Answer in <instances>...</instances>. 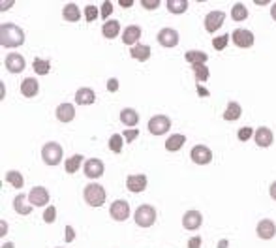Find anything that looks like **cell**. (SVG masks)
Returning a JSON list of instances; mask_svg holds the SVG:
<instances>
[{
  "label": "cell",
  "mask_w": 276,
  "mask_h": 248,
  "mask_svg": "<svg viewBox=\"0 0 276 248\" xmlns=\"http://www.w3.org/2000/svg\"><path fill=\"white\" fill-rule=\"evenodd\" d=\"M25 44V30L15 23H2L0 25V45L2 47H19Z\"/></svg>",
  "instance_id": "1"
},
{
  "label": "cell",
  "mask_w": 276,
  "mask_h": 248,
  "mask_svg": "<svg viewBox=\"0 0 276 248\" xmlns=\"http://www.w3.org/2000/svg\"><path fill=\"white\" fill-rule=\"evenodd\" d=\"M83 198L85 201L90 207H102L105 203V198H107V194H105V188L98 182H90V184L85 186V190H83Z\"/></svg>",
  "instance_id": "2"
},
{
  "label": "cell",
  "mask_w": 276,
  "mask_h": 248,
  "mask_svg": "<svg viewBox=\"0 0 276 248\" xmlns=\"http://www.w3.org/2000/svg\"><path fill=\"white\" fill-rule=\"evenodd\" d=\"M134 220L139 228H150L156 222V209L152 205H141V207H137Z\"/></svg>",
  "instance_id": "3"
},
{
  "label": "cell",
  "mask_w": 276,
  "mask_h": 248,
  "mask_svg": "<svg viewBox=\"0 0 276 248\" xmlns=\"http://www.w3.org/2000/svg\"><path fill=\"white\" fill-rule=\"evenodd\" d=\"M42 158L47 166H58L62 162V147L56 141H49L43 145L42 149Z\"/></svg>",
  "instance_id": "4"
},
{
  "label": "cell",
  "mask_w": 276,
  "mask_h": 248,
  "mask_svg": "<svg viewBox=\"0 0 276 248\" xmlns=\"http://www.w3.org/2000/svg\"><path fill=\"white\" fill-rule=\"evenodd\" d=\"M148 132L152 134V136H164L169 132L171 128V118L167 117V115H154L147 124Z\"/></svg>",
  "instance_id": "5"
},
{
  "label": "cell",
  "mask_w": 276,
  "mask_h": 248,
  "mask_svg": "<svg viewBox=\"0 0 276 248\" xmlns=\"http://www.w3.org/2000/svg\"><path fill=\"white\" fill-rule=\"evenodd\" d=\"M224 21H226V13L222 12V10H214V12H209L203 19V23H205V30L207 32H216L224 25Z\"/></svg>",
  "instance_id": "6"
},
{
  "label": "cell",
  "mask_w": 276,
  "mask_h": 248,
  "mask_svg": "<svg viewBox=\"0 0 276 248\" xmlns=\"http://www.w3.org/2000/svg\"><path fill=\"white\" fill-rule=\"evenodd\" d=\"M109 214L113 220H117V222H124V220H128L130 216V203L128 201H124V199H117V201H113L109 207Z\"/></svg>",
  "instance_id": "7"
},
{
  "label": "cell",
  "mask_w": 276,
  "mask_h": 248,
  "mask_svg": "<svg viewBox=\"0 0 276 248\" xmlns=\"http://www.w3.org/2000/svg\"><path fill=\"white\" fill-rule=\"evenodd\" d=\"M190 158L197 166H207V164L212 162V150L209 147H205V145H196L190 150Z\"/></svg>",
  "instance_id": "8"
},
{
  "label": "cell",
  "mask_w": 276,
  "mask_h": 248,
  "mask_svg": "<svg viewBox=\"0 0 276 248\" xmlns=\"http://www.w3.org/2000/svg\"><path fill=\"white\" fill-rule=\"evenodd\" d=\"M231 40H233V44L237 45V47H240V49H248V47H252L254 42H256L254 34H252L250 30H246V28H237V30H233Z\"/></svg>",
  "instance_id": "9"
},
{
  "label": "cell",
  "mask_w": 276,
  "mask_h": 248,
  "mask_svg": "<svg viewBox=\"0 0 276 248\" xmlns=\"http://www.w3.org/2000/svg\"><path fill=\"white\" fill-rule=\"evenodd\" d=\"M28 203L32 207H45V205L49 203V192H47V188H43V186H34L28 194Z\"/></svg>",
  "instance_id": "10"
},
{
  "label": "cell",
  "mask_w": 276,
  "mask_h": 248,
  "mask_svg": "<svg viewBox=\"0 0 276 248\" xmlns=\"http://www.w3.org/2000/svg\"><path fill=\"white\" fill-rule=\"evenodd\" d=\"M203 224V214L199 211H188L184 212L182 216V228L188 231H196L201 228Z\"/></svg>",
  "instance_id": "11"
},
{
  "label": "cell",
  "mask_w": 276,
  "mask_h": 248,
  "mask_svg": "<svg viewBox=\"0 0 276 248\" xmlns=\"http://www.w3.org/2000/svg\"><path fill=\"white\" fill-rule=\"evenodd\" d=\"M105 171L104 162L98 160V158H88L85 162V175L88 179H100Z\"/></svg>",
  "instance_id": "12"
},
{
  "label": "cell",
  "mask_w": 276,
  "mask_h": 248,
  "mask_svg": "<svg viewBox=\"0 0 276 248\" xmlns=\"http://www.w3.org/2000/svg\"><path fill=\"white\" fill-rule=\"evenodd\" d=\"M158 44L164 45V47H177L178 45V32L175 28H162L158 32Z\"/></svg>",
  "instance_id": "13"
},
{
  "label": "cell",
  "mask_w": 276,
  "mask_h": 248,
  "mask_svg": "<svg viewBox=\"0 0 276 248\" xmlns=\"http://www.w3.org/2000/svg\"><path fill=\"white\" fill-rule=\"evenodd\" d=\"M256 233H258L259 239H265L269 241L276 235V224L270 220V218H263L258 222V228H256Z\"/></svg>",
  "instance_id": "14"
},
{
  "label": "cell",
  "mask_w": 276,
  "mask_h": 248,
  "mask_svg": "<svg viewBox=\"0 0 276 248\" xmlns=\"http://www.w3.org/2000/svg\"><path fill=\"white\" fill-rule=\"evenodd\" d=\"M254 141H256L258 147L267 149V147H270L272 141H274V134H272V130L267 128V126H259L258 130H256V134H254Z\"/></svg>",
  "instance_id": "15"
},
{
  "label": "cell",
  "mask_w": 276,
  "mask_h": 248,
  "mask_svg": "<svg viewBox=\"0 0 276 248\" xmlns=\"http://www.w3.org/2000/svg\"><path fill=\"white\" fill-rule=\"evenodd\" d=\"M4 66L8 68V72H12V74H21L23 70H25L26 62L23 58V55H19V53H10L6 56V60H4Z\"/></svg>",
  "instance_id": "16"
},
{
  "label": "cell",
  "mask_w": 276,
  "mask_h": 248,
  "mask_svg": "<svg viewBox=\"0 0 276 248\" xmlns=\"http://www.w3.org/2000/svg\"><path fill=\"white\" fill-rule=\"evenodd\" d=\"M126 186H128L130 192L139 194L147 188V177L145 175H128L126 179Z\"/></svg>",
  "instance_id": "17"
},
{
  "label": "cell",
  "mask_w": 276,
  "mask_h": 248,
  "mask_svg": "<svg viewBox=\"0 0 276 248\" xmlns=\"http://www.w3.org/2000/svg\"><path fill=\"white\" fill-rule=\"evenodd\" d=\"M96 102V92L88 87H83L75 92V104L77 106H92Z\"/></svg>",
  "instance_id": "18"
},
{
  "label": "cell",
  "mask_w": 276,
  "mask_h": 248,
  "mask_svg": "<svg viewBox=\"0 0 276 248\" xmlns=\"http://www.w3.org/2000/svg\"><path fill=\"white\" fill-rule=\"evenodd\" d=\"M55 115H56V120L68 124L75 118V107L72 106V104H60V106L56 107Z\"/></svg>",
  "instance_id": "19"
},
{
  "label": "cell",
  "mask_w": 276,
  "mask_h": 248,
  "mask_svg": "<svg viewBox=\"0 0 276 248\" xmlns=\"http://www.w3.org/2000/svg\"><path fill=\"white\" fill-rule=\"evenodd\" d=\"M139 38H141V26L137 25H130L126 30L122 32V42L126 45H137V42H139Z\"/></svg>",
  "instance_id": "20"
},
{
  "label": "cell",
  "mask_w": 276,
  "mask_h": 248,
  "mask_svg": "<svg viewBox=\"0 0 276 248\" xmlns=\"http://www.w3.org/2000/svg\"><path fill=\"white\" fill-rule=\"evenodd\" d=\"M38 92H40V85H38V81L34 79V77H26V79L21 83V94H23L25 98H34Z\"/></svg>",
  "instance_id": "21"
},
{
  "label": "cell",
  "mask_w": 276,
  "mask_h": 248,
  "mask_svg": "<svg viewBox=\"0 0 276 248\" xmlns=\"http://www.w3.org/2000/svg\"><path fill=\"white\" fill-rule=\"evenodd\" d=\"M120 122H122L126 128H134V126H137V122H139V115H137V111L132 109V107H124L122 111H120Z\"/></svg>",
  "instance_id": "22"
},
{
  "label": "cell",
  "mask_w": 276,
  "mask_h": 248,
  "mask_svg": "<svg viewBox=\"0 0 276 248\" xmlns=\"http://www.w3.org/2000/svg\"><path fill=\"white\" fill-rule=\"evenodd\" d=\"M26 199H28V196H25V194H17L15 196V199H13V209H15V212L17 214H30L32 212V205L26 203Z\"/></svg>",
  "instance_id": "23"
},
{
  "label": "cell",
  "mask_w": 276,
  "mask_h": 248,
  "mask_svg": "<svg viewBox=\"0 0 276 248\" xmlns=\"http://www.w3.org/2000/svg\"><path fill=\"white\" fill-rule=\"evenodd\" d=\"M62 17L66 19L68 23H77L81 19V10L77 4H74V2H70V4H66V6L62 8Z\"/></svg>",
  "instance_id": "24"
},
{
  "label": "cell",
  "mask_w": 276,
  "mask_h": 248,
  "mask_svg": "<svg viewBox=\"0 0 276 248\" xmlns=\"http://www.w3.org/2000/svg\"><path fill=\"white\" fill-rule=\"evenodd\" d=\"M184 143H186V136L184 134H173V136L167 137L166 141V149L169 152H177L184 147Z\"/></svg>",
  "instance_id": "25"
},
{
  "label": "cell",
  "mask_w": 276,
  "mask_h": 248,
  "mask_svg": "<svg viewBox=\"0 0 276 248\" xmlns=\"http://www.w3.org/2000/svg\"><path fill=\"white\" fill-rule=\"evenodd\" d=\"M118 32H120V23H118L117 19H113V21H105L104 26H102V34H104V38H107V40H113V38L118 36Z\"/></svg>",
  "instance_id": "26"
},
{
  "label": "cell",
  "mask_w": 276,
  "mask_h": 248,
  "mask_svg": "<svg viewBox=\"0 0 276 248\" xmlns=\"http://www.w3.org/2000/svg\"><path fill=\"white\" fill-rule=\"evenodd\" d=\"M130 55H132V58H135V60L145 62L150 58V47H148V45H143V44H137L130 49Z\"/></svg>",
  "instance_id": "27"
},
{
  "label": "cell",
  "mask_w": 276,
  "mask_h": 248,
  "mask_svg": "<svg viewBox=\"0 0 276 248\" xmlns=\"http://www.w3.org/2000/svg\"><path fill=\"white\" fill-rule=\"evenodd\" d=\"M240 115H242V107H240V104H237V102H229L226 107V111H224V120H239Z\"/></svg>",
  "instance_id": "28"
},
{
  "label": "cell",
  "mask_w": 276,
  "mask_h": 248,
  "mask_svg": "<svg viewBox=\"0 0 276 248\" xmlns=\"http://www.w3.org/2000/svg\"><path fill=\"white\" fill-rule=\"evenodd\" d=\"M184 58H186V62H190L192 66H196V64H205V62L209 60V55L205 53V51H188L186 55H184Z\"/></svg>",
  "instance_id": "29"
},
{
  "label": "cell",
  "mask_w": 276,
  "mask_h": 248,
  "mask_svg": "<svg viewBox=\"0 0 276 248\" xmlns=\"http://www.w3.org/2000/svg\"><path fill=\"white\" fill-rule=\"evenodd\" d=\"M81 164H83V156L81 154H74L72 158H68L66 166H64V168H66V173H70V175L77 173L81 168Z\"/></svg>",
  "instance_id": "30"
},
{
  "label": "cell",
  "mask_w": 276,
  "mask_h": 248,
  "mask_svg": "<svg viewBox=\"0 0 276 248\" xmlns=\"http://www.w3.org/2000/svg\"><path fill=\"white\" fill-rule=\"evenodd\" d=\"M231 17H233V21H246L248 19V8L244 6V4H240V2H237V4H233V8H231Z\"/></svg>",
  "instance_id": "31"
},
{
  "label": "cell",
  "mask_w": 276,
  "mask_h": 248,
  "mask_svg": "<svg viewBox=\"0 0 276 248\" xmlns=\"http://www.w3.org/2000/svg\"><path fill=\"white\" fill-rule=\"evenodd\" d=\"M166 6L171 13H184L188 10V0H167Z\"/></svg>",
  "instance_id": "32"
},
{
  "label": "cell",
  "mask_w": 276,
  "mask_h": 248,
  "mask_svg": "<svg viewBox=\"0 0 276 248\" xmlns=\"http://www.w3.org/2000/svg\"><path fill=\"white\" fill-rule=\"evenodd\" d=\"M32 68H34V72H36L38 75H47L51 70V62L45 60V58H34Z\"/></svg>",
  "instance_id": "33"
},
{
  "label": "cell",
  "mask_w": 276,
  "mask_h": 248,
  "mask_svg": "<svg viewBox=\"0 0 276 248\" xmlns=\"http://www.w3.org/2000/svg\"><path fill=\"white\" fill-rule=\"evenodd\" d=\"M192 70H194V75H196V81H197V85L199 83H205V81L209 79V68L205 66V64H196V66H192Z\"/></svg>",
  "instance_id": "34"
},
{
  "label": "cell",
  "mask_w": 276,
  "mask_h": 248,
  "mask_svg": "<svg viewBox=\"0 0 276 248\" xmlns=\"http://www.w3.org/2000/svg\"><path fill=\"white\" fill-rule=\"evenodd\" d=\"M6 180L13 186V188H23V184H25L23 173H19V171H15V169L8 171V173H6Z\"/></svg>",
  "instance_id": "35"
},
{
  "label": "cell",
  "mask_w": 276,
  "mask_h": 248,
  "mask_svg": "<svg viewBox=\"0 0 276 248\" xmlns=\"http://www.w3.org/2000/svg\"><path fill=\"white\" fill-rule=\"evenodd\" d=\"M122 141H124L122 134H113V136L109 137V149L113 150V152H120L124 145Z\"/></svg>",
  "instance_id": "36"
},
{
  "label": "cell",
  "mask_w": 276,
  "mask_h": 248,
  "mask_svg": "<svg viewBox=\"0 0 276 248\" xmlns=\"http://www.w3.org/2000/svg\"><path fill=\"white\" fill-rule=\"evenodd\" d=\"M229 40H231V34H222V36H218V38L212 40V47H214L216 51L226 49L227 44H229Z\"/></svg>",
  "instance_id": "37"
},
{
  "label": "cell",
  "mask_w": 276,
  "mask_h": 248,
  "mask_svg": "<svg viewBox=\"0 0 276 248\" xmlns=\"http://www.w3.org/2000/svg\"><path fill=\"white\" fill-rule=\"evenodd\" d=\"M56 220V209L53 205H49L45 211H43V222L45 224H53Z\"/></svg>",
  "instance_id": "38"
},
{
  "label": "cell",
  "mask_w": 276,
  "mask_h": 248,
  "mask_svg": "<svg viewBox=\"0 0 276 248\" xmlns=\"http://www.w3.org/2000/svg\"><path fill=\"white\" fill-rule=\"evenodd\" d=\"M254 134H256V132L252 130L250 126H244V128H239V132H237V137H239L240 141H248Z\"/></svg>",
  "instance_id": "39"
},
{
  "label": "cell",
  "mask_w": 276,
  "mask_h": 248,
  "mask_svg": "<svg viewBox=\"0 0 276 248\" xmlns=\"http://www.w3.org/2000/svg\"><path fill=\"white\" fill-rule=\"evenodd\" d=\"M98 17V8L96 6H86L85 8V19L90 23V21H94V19Z\"/></svg>",
  "instance_id": "40"
},
{
  "label": "cell",
  "mask_w": 276,
  "mask_h": 248,
  "mask_svg": "<svg viewBox=\"0 0 276 248\" xmlns=\"http://www.w3.org/2000/svg\"><path fill=\"white\" fill-rule=\"evenodd\" d=\"M137 136H139V130H135V128H126V130H124V134H122L124 141H128V143L134 141Z\"/></svg>",
  "instance_id": "41"
},
{
  "label": "cell",
  "mask_w": 276,
  "mask_h": 248,
  "mask_svg": "<svg viewBox=\"0 0 276 248\" xmlns=\"http://www.w3.org/2000/svg\"><path fill=\"white\" fill-rule=\"evenodd\" d=\"M141 6L145 10H156L160 6V0H141Z\"/></svg>",
  "instance_id": "42"
},
{
  "label": "cell",
  "mask_w": 276,
  "mask_h": 248,
  "mask_svg": "<svg viewBox=\"0 0 276 248\" xmlns=\"http://www.w3.org/2000/svg\"><path fill=\"white\" fill-rule=\"evenodd\" d=\"M113 12V4H111V2H104V4H102V17H109V13Z\"/></svg>",
  "instance_id": "43"
},
{
  "label": "cell",
  "mask_w": 276,
  "mask_h": 248,
  "mask_svg": "<svg viewBox=\"0 0 276 248\" xmlns=\"http://www.w3.org/2000/svg\"><path fill=\"white\" fill-rule=\"evenodd\" d=\"M201 242H203V239L199 235L192 237L190 241H188V248H201Z\"/></svg>",
  "instance_id": "44"
},
{
  "label": "cell",
  "mask_w": 276,
  "mask_h": 248,
  "mask_svg": "<svg viewBox=\"0 0 276 248\" xmlns=\"http://www.w3.org/2000/svg\"><path fill=\"white\" fill-rule=\"evenodd\" d=\"M107 90H109V92H117L118 90V79L111 77V79L107 81Z\"/></svg>",
  "instance_id": "45"
},
{
  "label": "cell",
  "mask_w": 276,
  "mask_h": 248,
  "mask_svg": "<svg viewBox=\"0 0 276 248\" xmlns=\"http://www.w3.org/2000/svg\"><path fill=\"white\" fill-rule=\"evenodd\" d=\"M64 233H66L68 242H72L75 239V233H74V228H72V226H66V231H64Z\"/></svg>",
  "instance_id": "46"
},
{
  "label": "cell",
  "mask_w": 276,
  "mask_h": 248,
  "mask_svg": "<svg viewBox=\"0 0 276 248\" xmlns=\"http://www.w3.org/2000/svg\"><path fill=\"white\" fill-rule=\"evenodd\" d=\"M269 194H270V198H272V199H274V201H276V180H274V182H272V184H270Z\"/></svg>",
  "instance_id": "47"
},
{
  "label": "cell",
  "mask_w": 276,
  "mask_h": 248,
  "mask_svg": "<svg viewBox=\"0 0 276 248\" xmlns=\"http://www.w3.org/2000/svg\"><path fill=\"white\" fill-rule=\"evenodd\" d=\"M118 4L122 8H130L132 4H134V0H118Z\"/></svg>",
  "instance_id": "48"
},
{
  "label": "cell",
  "mask_w": 276,
  "mask_h": 248,
  "mask_svg": "<svg viewBox=\"0 0 276 248\" xmlns=\"http://www.w3.org/2000/svg\"><path fill=\"white\" fill-rule=\"evenodd\" d=\"M197 92L201 94V96H209V90H207V88H203L201 85H197Z\"/></svg>",
  "instance_id": "49"
},
{
  "label": "cell",
  "mask_w": 276,
  "mask_h": 248,
  "mask_svg": "<svg viewBox=\"0 0 276 248\" xmlns=\"http://www.w3.org/2000/svg\"><path fill=\"white\" fill-rule=\"evenodd\" d=\"M270 17H272V19L276 21V2L272 4V8H270Z\"/></svg>",
  "instance_id": "50"
},
{
  "label": "cell",
  "mask_w": 276,
  "mask_h": 248,
  "mask_svg": "<svg viewBox=\"0 0 276 248\" xmlns=\"http://www.w3.org/2000/svg\"><path fill=\"white\" fill-rule=\"evenodd\" d=\"M10 6H13V2H2V12H6V10H10Z\"/></svg>",
  "instance_id": "51"
},
{
  "label": "cell",
  "mask_w": 276,
  "mask_h": 248,
  "mask_svg": "<svg viewBox=\"0 0 276 248\" xmlns=\"http://www.w3.org/2000/svg\"><path fill=\"white\" fill-rule=\"evenodd\" d=\"M227 244H229V242H227L226 239H222V241L218 242V246H216V248H227Z\"/></svg>",
  "instance_id": "52"
},
{
  "label": "cell",
  "mask_w": 276,
  "mask_h": 248,
  "mask_svg": "<svg viewBox=\"0 0 276 248\" xmlns=\"http://www.w3.org/2000/svg\"><path fill=\"white\" fill-rule=\"evenodd\" d=\"M0 235H6V222L4 220H2V233Z\"/></svg>",
  "instance_id": "53"
},
{
  "label": "cell",
  "mask_w": 276,
  "mask_h": 248,
  "mask_svg": "<svg viewBox=\"0 0 276 248\" xmlns=\"http://www.w3.org/2000/svg\"><path fill=\"white\" fill-rule=\"evenodd\" d=\"M2 248H13V242H6V244H2Z\"/></svg>",
  "instance_id": "54"
},
{
  "label": "cell",
  "mask_w": 276,
  "mask_h": 248,
  "mask_svg": "<svg viewBox=\"0 0 276 248\" xmlns=\"http://www.w3.org/2000/svg\"><path fill=\"white\" fill-rule=\"evenodd\" d=\"M56 248H60V246H56Z\"/></svg>",
  "instance_id": "55"
}]
</instances>
